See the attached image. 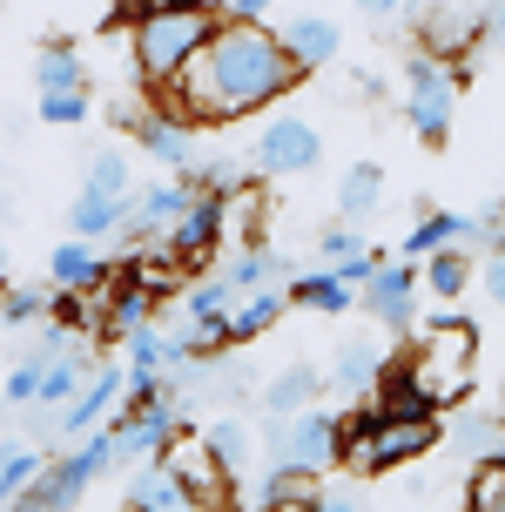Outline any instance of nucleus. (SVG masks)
Segmentation results:
<instances>
[{
  "label": "nucleus",
  "mask_w": 505,
  "mask_h": 512,
  "mask_svg": "<svg viewBox=\"0 0 505 512\" xmlns=\"http://www.w3.org/2000/svg\"><path fill=\"white\" fill-rule=\"evenodd\" d=\"M297 81H303V61L283 48V34H270L263 21H223L216 41L182 68V81L169 95H176V115H189L196 128H216V122L270 108Z\"/></svg>",
  "instance_id": "obj_1"
},
{
  "label": "nucleus",
  "mask_w": 505,
  "mask_h": 512,
  "mask_svg": "<svg viewBox=\"0 0 505 512\" xmlns=\"http://www.w3.org/2000/svg\"><path fill=\"white\" fill-rule=\"evenodd\" d=\"M216 41V7H202V0H162L155 14L135 21V75L149 81V88H176L182 68L196 61L202 48Z\"/></svg>",
  "instance_id": "obj_2"
},
{
  "label": "nucleus",
  "mask_w": 505,
  "mask_h": 512,
  "mask_svg": "<svg viewBox=\"0 0 505 512\" xmlns=\"http://www.w3.org/2000/svg\"><path fill=\"white\" fill-rule=\"evenodd\" d=\"M411 364H418V378L431 384V398H438V405H458V398L472 391V364H479V331H472L465 317H438V324H431V331L418 337Z\"/></svg>",
  "instance_id": "obj_3"
},
{
  "label": "nucleus",
  "mask_w": 505,
  "mask_h": 512,
  "mask_svg": "<svg viewBox=\"0 0 505 512\" xmlns=\"http://www.w3.org/2000/svg\"><path fill=\"white\" fill-rule=\"evenodd\" d=\"M270 452L277 465H297V472H330L344 465V425L330 411H297V418H270Z\"/></svg>",
  "instance_id": "obj_4"
},
{
  "label": "nucleus",
  "mask_w": 505,
  "mask_h": 512,
  "mask_svg": "<svg viewBox=\"0 0 505 512\" xmlns=\"http://www.w3.org/2000/svg\"><path fill=\"white\" fill-rule=\"evenodd\" d=\"M452 108H458V68L438 61V54H418L404 68V115L425 142H445L452 135Z\"/></svg>",
  "instance_id": "obj_5"
},
{
  "label": "nucleus",
  "mask_w": 505,
  "mask_h": 512,
  "mask_svg": "<svg viewBox=\"0 0 505 512\" xmlns=\"http://www.w3.org/2000/svg\"><path fill=\"white\" fill-rule=\"evenodd\" d=\"M317 128L303 122V115H270V128L256 135V169L263 176H303V169H317Z\"/></svg>",
  "instance_id": "obj_6"
},
{
  "label": "nucleus",
  "mask_w": 505,
  "mask_h": 512,
  "mask_svg": "<svg viewBox=\"0 0 505 512\" xmlns=\"http://www.w3.org/2000/svg\"><path fill=\"white\" fill-rule=\"evenodd\" d=\"M169 465H176V479L189 486V499H196L202 512H236L229 506V479H236V472L216 459L209 438H176V445H169Z\"/></svg>",
  "instance_id": "obj_7"
},
{
  "label": "nucleus",
  "mask_w": 505,
  "mask_h": 512,
  "mask_svg": "<svg viewBox=\"0 0 505 512\" xmlns=\"http://www.w3.org/2000/svg\"><path fill=\"white\" fill-rule=\"evenodd\" d=\"M445 438L438 418H378L371 432V472H391V465H411L418 452H431Z\"/></svg>",
  "instance_id": "obj_8"
},
{
  "label": "nucleus",
  "mask_w": 505,
  "mask_h": 512,
  "mask_svg": "<svg viewBox=\"0 0 505 512\" xmlns=\"http://www.w3.org/2000/svg\"><path fill=\"white\" fill-rule=\"evenodd\" d=\"M418 290H425V283L411 277L404 263H384L378 277L364 283V310L378 317L384 331H411V317H418Z\"/></svg>",
  "instance_id": "obj_9"
},
{
  "label": "nucleus",
  "mask_w": 505,
  "mask_h": 512,
  "mask_svg": "<svg viewBox=\"0 0 505 512\" xmlns=\"http://www.w3.org/2000/svg\"><path fill=\"white\" fill-rule=\"evenodd\" d=\"M479 27H485V14H472V7H418V41H425L438 61H452V54H465L472 41H479Z\"/></svg>",
  "instance_id": "obj_10"
},
{
  "label": "nucleus",
  "mask_w": 505,
  "mask_h": 512,
  "mask_svg": "<svg viewBox=\"0 0 505 512\" xmlns=\"http://www.w3.org/2000/svg\"><path fill=\"white\" fill-rule=\"evenodd\" d=\"M142 149H149L162 169H176V176H189L202 162V142H196V122H189V115H149V122H142Z\"/></svg>",
  "instance_id": "obj_11"
},
{
  "label": "nucleus",
  "mask_w": 505,
  "mask_h": 512,
  "mask_svg": "<svg viewBox=\"0 0 505 512\" xmlns=\"http://www.w3.org/2000/svg\"><path fill=\"white\" fill-rule=\"evenodd\" d=\"M216 243H229V236H223V196L202 189L196 203H189V216L169 230V250H176V263H196V256H209Z\"/></svg>",
  "instance_id": "obj_12"
},
{
  "label": "nucleus",
  "mask_w": 505,
  "mask_h": 512,
  "mask_svg": "<svg viewBox=\"0 0 505 512\" xmlns=\"http://www.w3.org/2000/svg\"><path fill=\"white\" fill-rule=\"evenodd\" d=\"M128 384H135V371H128V364H101L95 378L81 384V398H75L68 411H61V432H95V425H101V411L115 405Z\"/></svg>",
  "instance_id": "obj_13"
},
{
  "label": "nucleus",
  "mask_w": 505,
  "mask_h": 512,
  "mask_svg": "<svg viewBox=\"0 0 505 512\" xmlns=\"http://www.w3.org/2000/svg\"><path fill=\"white\" fill-rule=\"evenodd\" d=\"M378 411L384 418H438V398H431V384L418 378V364H384Z\"/></svg>",
  "instance_id": "obj_14"
},
{
  "label": "nucleus",
  "mask_w": 505,
  "mask_h": 512,
  "mask_svg": "<svg viewBox=\"0 0 505 512\" xmlns=\"http://www.w3.org/2000/svg\"><path fill=\"white\" fill-rule=\"evenodd\" d=\"M128 512H196L189 486L176 479V465L155 459L149 472H135V486H128Z\"/></svg>",
  "instance_id": "obj_15"
},
{
  "label": "nucleus",
  "mask_w": 505,
  "mask_h": 512,
  "mask_svg": "<svg viewBox=\"0 0 505 512\" xmlns=\"http://www.w3.org/2000/svg\"><path fill=\"white\" fill-rule=\"evenodd\" d=\"M283 48L303 61V75H317L324 61H337L344 34H337V21H324V14H297V21H283Z\"/></svg>",
  "instance_id": "obj_16"
},
{
  "label": "nucleus",
  "mask_w": 505,
  "mask_h": 512,
  "mask_svg": "<svg viewBox=\"0 0 505 512\" xmlns=\"http://www.w3.org/2000/svg\"><path fill=\"white\" fill-rule=\"evenodd\" d=\"M155 310H162V290L155 283H142L135 270H122V283L108 290V337H128V331H142Z\"/></svg>",
  "instance_id": "obj_17"
},
{
  "label": "nucleus",
  "mask_w": 505,
  "mask_h": 512,
  "mask_svg": "<svg viewBox=\"0 0 505 512\" xmlns=\"http://www.w3.org/2000/svg\"><path fill=\"white\" fill-rule=\"evenodd\" d=\"M216 277H223L236 297H250V290H263V283H290V256H277L270 243H250V250L229 256Z\"/></svg>",
  "instance_id": "obj_18"
},
{
  "label": "nucleus",
  "mask_w": 505,
  "mask_h": 512,
  "mask_svg": "<svg viewBox=\"0 0 505 512\" xmlns=\"http://www.w3.org/2000/svg\"><path fill=\"white\" fill-rule=\"evenodd\" d=\"M290 297H297L303 310H324V317H337V310L357 304V283L337 270V263H324V270H303V277H290Z\"/></svg>",
  "instance_id": "obj_19"
},
{
  "label": "nucleus",
  "mask_w": 505,
  "mask_h": 512,
  "mask_svg": "<svg viewBox=\"0 0 505 512\" xmlns=\"http://www.w3.org/2000/svg\"><path fill=\"white\" fill-rule=\"evenodd\" d=\"M465 236H485V223L431 209V216H418V223H411V236H404L398 250H404V256H438V250H452V243H465Z\"/></svg>",
  "instance_id": "obj_20"
},
{
  "label": "nucleus",
  "mask_w": 505,
  "mask_h": 512,
  "mask_svg": "<svg viewBox=\"0 0 505 512\" xmlns=\"http://www.w3.org/2000/svg\"><path fill=\"white\" fill-rule=\"evenodd\" d=\"M48 277H54V290H101V283H108V263H101L95 243L81 236V243H61V250L48 256Z\"/></svg>",
  "instance_id": "obj_21"
},
{
  "label": "nucleus",
  "mask_w": 505,
  "mask_h": 512,
  "mask_svg": "<svg viewBox=\"0 0 505 512\" xmlns=\"http://www.w3.org/2000/svg\"><path fill=\"white\" fill-rule=\"evenodd\" d=\"M290 304H297V297H290V283H263V290H250L243 304L229 310V317H236V344L263 337V331H270V324H277V317H283Z\"/></svg>",
  "instance_id": "obj_22"
},
{
  "label": "nucleus",
  "mask_w": 505,
  "mask_h": 512,
  "mask_svg": "<svg viewBox=\"0 0 505 512\" xmlns=\"http://www.w3.org/2000/svg\"><path fill=\"white\" fill-rule=\"evenodd\" d=\"M384 344H364V337H357V344H344V351H337V364H330V384H337V391H378V378H384Z\"/></svg>",
  "instance_id": "obj_23"
},
{
  "label": "nucleus",
  "mask_w": 505,
  "mask_h": 512,
  "mask_svg": "<svg viewBox=\"0 0 505 512\" xmlns=\"http://www.w3.org/2000/svg\"><path fill=\"white\" fill-rule=\"evenodd\" d=\"M317 391H324V384H317V371H310V364H290L283 378L263 384V411H270V418H297V411H310V398H317Z\"/></svg>",
  "instance_id": "obj_24"
},
{
  "label": "nucleus",
  "mask_w": 505,
  "mask_h": 512,
  "mask_svg": "<svg viewBox=\"0 0 505 512\" xmlns=\"http://www.w3.org/2000/svg\"><path fill=\"white\" fill-rule=\"evenodd\" d=\"M75 506H81V492H75V479H68V465H61V459H54L48 472L14 499V512H75Z\"/></svg>",
  "instance_id": "obj_25"
},
{
  "label": "nucleus",
  "mask_w": 505,
  "mask_h": 512,
  "mask_svg": "<svg viewBox=\"0 0 505 512\" xmlns=\"http://www.w3.org/2000/svg\"><path fill=\"white\" fill-rule=\"evenodd\" d=\"M34 81H41V95H68V88H88V68L68 41H48L41 61H34Z\"/></svg>",
  "instance_id": "obj_26"
},
{
  "label": "nucleus",
  "mask_w": 505,
  "mask_h": 512,
  "mask_svg": "<svg viewBox=\"0 0 505 512\" xmlns=\"http://www.w3.org/2000/svg\"><path fill=\"white\" fill-rule=\"evenodd\" d=\"M452 438H458V452H472V459H492L505 445V418H499V405L492 411H458V425H452Z\"/></svg>",
  "instance_id": "obj_27"
},
{
  "label": "nucleus",
  "mask_w": 505,
  "mask_h": 512,
  "mask_svg": "<svg viewBox=\"0 0 505 512\" xmlns=\"http://www.w3.org/2000/svg\"><path fill=\"white\" fill-rule=\"evenodd\" d=\"M256 223H263V189H256V182L229 189V196H223V236H229V243H263Z\"/></svg>",
  "instance_id": "obj_28"
},
{
  "label": "nucleus",
  "mask_w": 505,
  "mask_h": 512,
  "mask_svg": "<svg viewBox=\"0 0 505 512\" xmlns=\"http://www.w3.org/2000/svg\"><path fill=\"white\" fill-rule=\"evenodd\" d=\"M122 223H128L122 196H88V189L75 196V236H122Z\"/></svg>",
  "instance_id": "obj_29"
},
{
  "label": "nucleus",
  "mask_w": 505,
  "mask_h": 512,
  "mask_svg": "<svg viewBox=\"0 0 505 512\" xmlns=\"http://www.w3.org/2000/svg\"><path fill=\"white\" fill-rule=\"evenodd\" d=\"M41 472H48V459H41V452H34L27 438H14V445H7V459H0V499L14 506V499H21V492L34 486Z\"/></svg>",
  "instance_id": "obj_30"
},
{
  "label": "nucleus",
  "mask_w": 505,
  "mask_h": 512,
  "mask_svg": "<svg viewBox=\"0 0 505 512\" xmlns=\"http://www.w3.org/2000/svg\"><path fill=\"white\" fill-rule=\"evenodd\" d=\"M465 512H505V452L472 465V486H465Z\"/></svg>",
  "instance_id": "obj_31"
},
{
  "label": "nucleus",
  "mask_w": 505,
  "mask_h": 512,
  "mask_svg": "<svg viewBox=\"0 0 505 512\" xmlns=\"http://www.w3.org/2000/svg\"><path fill=\"white\" fill-rule=\"evenodd\" d=\"M337 203H344V216H371V209L384 203V176H378V162H357L351 176H344V189H337Z\"/></svg>",
  "instance_id": "obj_32"
},
{
  "label": "nucleus",
  "mask_w": 505,
  "mask_h": 512,
  "mask_svg": "<svg viewBox=\"0 0 505 512\" xmlns=\"http://www.w3.org/2000/svg\"><path fill=\"white\" fill-rule=\"evenodd\" d=\"M88 196H122L128 203V155L122 149H95L88 155V182H81Z\"/></svg>",
  "instance_id": "obj_33"
},
{
  "label": "nucleus",
  "mask_w": 505,
  "mask_h": 512,
  "mask_svg": "<svg viewBox=\"0 0 505 512\" xmlns=\"http://www.w3.org/2000/svg\"><path fill=\"white\" fill-rule=\"evenodd\" d=\"M88 378H95V371H81V358L68 351V358H61L48 378H41V405H48V411H68V405L81 398V384H88Z\"/></svg>",
  "instance_id": "obj_34"
},
{
  "label": "nucleus",
  "mask_w": 505,
  "mask_h": 512,
  "mask_svg": "<svg viewBox=\"0 0 505 512\" xmlns=\"http://www.w3.org/2000/svg\"><path fill=\"white\" fill-rule=\"evenodd\" d=\"M465 283H472V263H465L458 250H438V256H425V290H431V297H458Z\"/></svg>",
  "instance_id": "obj_35"
},
{
  "label": "nucleus",
  "mask_w": 505,
  "mask_h": 512,
  "mask_svg": "<svg viewBox=\"0 0 505 512\" xmlns=\"http://www.w3.org/2000/svg\"><path fill=\"white\" fill-rule=\"evenodd\" d=\"M202 438L216 445V459H223L229 472H243V465H250V425H243V418H216Z\"/></svg>",
  "instance_id": "obj_36"
},
{
  "label": "nucleus",
  "mask_w": 505,
  "mask_h": 512,
  "mask_svg": "<svg viewBox=\"0 0 505 512\" xmlns=\"http://www.w3.org/2000/svg\"><path fill=\"white\" fill-rule=\"evenodd\" d=\"M189 176H196V189H209V196H229V189H243V162H236V155H202Z\"/></svg>",
  "instance_id": "obj_37"
},
{
  "label": "nucleus",
  "mask_w": 505,
  "mask_h": 512,
  "mask_svg": "<svg viewBox=\"0 0 505 512\" xmlns=\"http://www.w3.org/2000/svg\"><path fill=\"white\" fill-rule=\"evenodd\" d=\"M41 317H54V297H48V290H34V283H21V290L7 297V324H14V331H34Z\"/></svg>",
  "instance_id": "obj_38"
},
{
  "label": "nucleus",
  "mask_w": 505,
  "mask_h": 512,
  "mask_svg": "<svg viewBox=\"0 0 505 512\" xmlns=\"http://www.w3.org/2000/svg\"><path fill=\"white\" fill-rule=\"evenodd\" d=\"M88 88H68V95H41V122L48 128H75V122H88Z\"/></svg>",
  "instance_id": "obj_39"
},
{
  "label": "nucleus",
  "mask_w": 505,
  "mask_h": 512,
  "mask_svg": "<svg viewBox=\"0 0 505 512\" xmlns=\"http://www.w3.org/2000/svg\"><path fill=\"white\" fill-rule=\"evenodd\" d=\"M317 250H324V263H351V256H364V243H357L351 223H330V230L317 236Z\"/></svg>",
  "instance_id": "obj_40"
},
{
  "label": "nucleus",
  "mask_w": 505,
  "mask_h": 512,
  "mask_svg": "<svg viewBox=\"0 0 505 512\" xmlns=\"http://www.w3.org/2000/svg\"><path fill=\"white\" fill-rule=\"evenodd\" d=\"M263 512H317V492H283V499H263Z\"/></svg>",
  "instance_id": "obj_41"
},
{
  "label": "nucleus",
  "mask_w": 505,
  "mask_h": 512,
  "mask_svg": "<svg viewBox=\"0 0 505 512\" xmlns=\"http://www.w3.org/2000/svg\"><path fill=\"white\" fill-rule=\"evenodd\" d=\"M485 290H492V304L505 310V250L492 256V263H485Z\"/></svg>",
  "instance_id": "obj_42"
},
{
  "label": "nucleus",
  "mask_w": 505,
  "mask_h": 512,
  "mask_svg": "<svg viewBox=\"0 0 505 512\" xmlns=\"http://www.w3.org/2000/svg\"><path fill=\"white\" fill-rule=\"evenodd\" d=\"M223 14H229V21H263V14H270V0H229Z\"/></svg>",
  "instance_id": "obj_43"
},
{
  "label": "nucleus",
  "mask_w": 505,
  "mask_h": 512,
  "mask_svg": "<svg viewBox=\"0 0 505 512\" xmlns=\"http://www.w3.org/2000/svg\"><path fill=\"white\" fill-rule=\"evenodd\" d=\"M108 7H115L122 21H142V14H155V7H162V0H108Z\"/></svg>",
  "instance_id": "obj_44"
},
{
  "label": "nucleus",
  "mask_w": 505,
  "mask_h": 512,
  "mask_svg": "<svg viewBox=\"0 0 505 512\" xmlns=\"http://www.w3.org/2000/svg\"><path fill=\"white\" fill-rule=\"evenodd\" d=\"M317 512H357L351 492H317Z\"/></svg>",
  "instance_id": "obj_45"
},
{
  "label": "nucleus",
  "mask_w": 505,
  "mask_h": 512,
  "mask_svg": "<svg viewBox=\"0 0 505 512\" xmlns=\"http://www.w3.org/2000/svg\"><path fill=\"white\" fill-rule=\"evenodd\" d=\"M357 7H364V14H378V21H384V14H398L404 0H357Z\"/></svg>",
  "instance_id": "obj_46"
},
{
  "label": "nucleus",
  "mask_w": 505,
  "mask_h": 512,
  "mask_svg": "<svg viewBox=\"0 0 505 512\" xmlns=\"http://www.w3.org/2000/svg\"><path fill=\"white\" fill-rule=\"evenodd\" d=\"M485 34H499V41H505V0L492 7V14H485Z\"/></svg>",
  "instance_id": "obj_47"
},
{
  "label": "nucleus",
  "mask_w": 505,
  "mask_h": 512,
  "mask_svg": "<svg viewBox=\"0 0 505 512\" xmlns=\"http://www.w3.org/2000/svg\"><path fill=\"white\" fill-rule=\"evenodd\" d=\"M499 418H505V384H499Z\"/></svg>",
  "instance_id": "obj_48"
},
{
  "label": "nucleus",
  "mask_w": 505,
  "mask_h": 512,
  "mask_svg": "<svg viewBox=\"0 0 505 512\" xmlns=\"http://www.w3.org/2000/svg\"><path fill=\"white\" fill-rule=\"evenodd\" d=\"M202 7H229V0H202Z\"/></svg>",
  "instance_id": "obj_49"
},
{
  "label": "nucleus",
  "mask_w": 505,
  "mask_h": 512,
  "mask_svg": "<svg viewBox=\"0 0 505 512\" xmlns=\"http://www.w3.org/2000/svg\"><path fill=\"white\" fill-rule=\"evenodd\" d=\"M499 452H505V445H499Z\"/></svg>",
  "instance_id": "obj_50"
}]
</instances>
